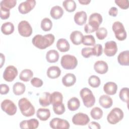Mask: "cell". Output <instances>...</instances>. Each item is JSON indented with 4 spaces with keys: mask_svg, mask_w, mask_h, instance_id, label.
I'll return each mask as SVG.
<instances>
[{
    "mask_svg": "<svg viewBox=\"0 0 129 129\" xmlns=\"http://www.w3.org/2000/svg\"><path fill=\"white\" fill-rule=\"evenodd\" d=\"M55 37L52 34H47L45 35H36L32 39V44L40 49H44L51 46L54 42Z\"/></svg>",
    "mask_w": 129,
    "mask_h": 129,
    "instance_id": "1",
    "label": "cell"
},
{
    "mask_svg": "<svg viewBox=\"0 0 129 129\" xmlns=\"http://www.w3.org/2000/svg\"><path fill=\"white\" fill-rule=\"evenodd\" d=\"M102 20L101 14L97 13L92 14L89 17L88 23L86 24L84 27L85 32L86 33H91L96 31L102 23Z\"/></svg>",
    "mask_w": 129,
    "mask_h": 129,
    "instance_id": "2",
    "label": "cell"
},
{
    "mask_svg": "<svg viewBox=\"0 0 129 129\" xmlns=\"http://www.w3.org/2000/svg\"><path fill=\"white\" fill-rule=\"evenodd\" d=\"M18 106L21 113L26 117L33 116L35 112L34 106L26 98H22L19 100Z\"/></svg>",
    "mask_w": 129,
    "mask_h": 129,
    "instance_id": "3",
    "label": "cell"
},
{
    "mask_svg": "<svg viewBox=\"0 0 129 129\" xmlns=\"http://www.w3.org/2000/svg\"><path fill=\"white\" fill-rule=\"evenodd\" d=\"M83 104L87 108L92 107L95 103V97L92 91L89 88L85 87L82 89L80 92Z\"/></svg>",
    "mask_w": 129,
    "mask_h": 129,
    "instance_id": "4",
    "label": "cell"
},
{
    "mask_svg": "<svg viewBox=\"0 0 129 129\" xmlns=\"http://www.w3.org/2000/svg\"><path fill=\"white\" fill-rule=\"evenodd\" d=\"M61 67L66 70H73L75 69L78 64L77 58L73 55H63L60 60Z\"/></svg>",
    "mask_w": 129,
    "mask_h": 129,
    "instance_id": "5",
    "label": "cell"
},
{
    "mask_svg": "<svg viewBox=\"0 0 129 129\" xmlns=\"http://www.w3.org/2000/svg\"><path fill=\"white\" fill-rule=\"evenodd\" d=\"M124 116L122 110L118 107L113 108L107 116L108 122L111 124H115L122 119Z\"/></svg>",
    "mask_w": 129,
    "mask_h": 129,
    "instance_id": "6",
    "label": "cell"
},
{
    "mask_svg": "<svg viewBox=\"0 0 129 129\" xmlns=\"http://www.w3.org/2000/svg\"><path fill=\"white\" fill-rule=\"evenodd\" d=\"M112 30L114 33L115 38L119 41H123L126 38L127 34L122 23L116 21L112 26Z\"/></svg>",
    "mask_w": 129,
    "mask_h": 129,
    "instance_id": "7",
    "label": "cell"
},
{
    "mask_svg": "<svg viewBox=\"0 0 129 129\" xmlns=\"http://www.w3.org/2000/svg\"><path fill=\"white\" fill-rule=\"evenodd\" d=\"M18 32L23 37H28L32 33V28L30 23L25 20L21 21L18 25Z\"/></svg>",
    "mask_w": 129,
    "mask_h": 129,
    "instance_id": "8",
    "label": "cell"
},
{
    "mask_svg": "<svg viewBox=\"0 0 129 129\" xmlns=\"http://www.w3.org/2000/svg\"><path fill=\"white\" fill-rule=\"evenodd\" d=\"M1 108L9 115H14L17 112V106L11 100L5 99L1 103Z\"/></svg>",
    "mask_w": 129,
    "mask_h": 129,
    "instance_id": "9",
    "label": "cell"
},
{
    "mask_svg": "<svg viewBox=\"0 0 129 129\" xmlns=\"http://www.w3.org/2000/svg\"><path fill=\"white\" fill-rule=\"evenodd\" d=\"M49 125L53 129H68L70 127V123L67 120L58 117L52 119L49 122Z\"/></svg>",
    "mask_w": 129,
    "mask_h": 129,
    "instance_id": "10",
    "label": "cell"
},
{
    "mask_svg": "<svg viewBox=\"0 0 129 129\" xmlns=\"http://www.w3.org/2000/svg\"><path fill=\"white\" fill-rule=\"evenodd\" d=\"M18 74L17 68L14 66H9L5 69L3 73L4 79L9 82H12Z\"/></svg>",
    "mask_w": 129,
    "mask_h": 129,
    "instance_id": "11",
    "label": "cell"
},
{
    "mask_svg": "<svg viewBox=\"0 0 129 129\" xmlns=\"http://www.w3.org/2000/svg\"><path fill=\"white\" fill-rule=\"evenodd\" d=\"M90 121V118L86 114L79 112L75 114L72 117L73 123L77 125H86Z\"/></svg>",
    "mask_w": 129,
    "mask_h": 129,
    "instance_id": "12",
    "label": "cell"
},
{
    "mask_svg": "<svg viewBox=\"0 0 129 129\" xmlns=\"http://www.w3.org/2000/svg\"><path fill=\"white\" fill-rule=\"evenodd\" d=\"M36 5L35 0H27L21 3L18 7V10L22 14H26L34 9Z\"/></svg>",
    "mask_w": 129,
    "mask_h": 129,
    "instance_id": "13",
    "label": "cell"
},
{
    "mask_svg": "<svg viewBox=\"0 0 129 129\" xmlns=\"http://www.w3.org/2000/svg\"><path fill=\"white\" fill-rule=\"evenodd\" d=\"M117 51V46L116 43L114 41H107L105 44L104 53L107 56H114Z\"/></svg>",
    "mask_w": 129,
    "mask_h": 129,
    "instance_id": "14",
    "label": "cell"
},
{
    "mask_svg": "<svg viewBox=\"0 0 129 129\" xmlns=\"http://www.w3.org/2000/svg\"><path fill=\"white\" fill-rule=\"evenodd\" d=\"M39 121L35 118L24 120L20 123V127L22 129H35L38 127Z\"/></svg>",
    "mask_w": 129,
    "mask_h": 129,
    "instance_id": "15",
    "label": "cell"
},
{
    "mask_svg": "<svg viewBox=\"0 0 129 129\" xmlns=\"http://www.w3.org/2000/svg\"><path fill=\"white\" fill-rule=\"evenodd\" d=\"M94 69L95 72L99 74H104L108 70L107 63L103 60H98L94 64Z\"/></svg>",
    "mask_w": 129,
    "mask_h": 129,
    "instance_id": "16",
    "label": "cell"
},
{
    "mask_svg": "<svg viewBox=\"0 0 129 129\" xmlns=\"http://www.w3.org/2000/svg\"><path fill=\"white\" fill-rule=\"evenodd\" d=\"M87 16L84 11L77 12L74 15V19L75 23L79 26H82L86 22Z\"/></svg>",
    "mask_w": 129,
    "mask_h": 129,
    "instance_id": "17",
    "label": "cell"
},
{
    "mask_svg": "<svg viewBox=\"0 0 129 129\" xmlns=\"http://www.w3.org/2000/svg\"><path fill=\"white\" fill-rule=\"evenodd\" d=\"M103 90L108 95H114L117 90V85L115 83L113 82H107L103 86Z\"/></svg>",
    "mask_w": 129,
    "mask_h": 129,
    "instance_id": "18",
    "label": "cell"
},
{
    "mask_svg": "<svg viewBox=\"0 0 129 129\" xmlns=\"http://www.w3.org/2000/svg\"><path fill=\"white\" fill-rule=\"evenodd\" d=\"M76 82V78L74 74L68 73L62 78V84L66 87H69L73 86Z\"/></svg>",
    "mask_w": 129,
    "mask_h": 129,
    "instance_id": "19",
    "label": "cell"
},
{
    "mask_svg": "<svg viewBox=\"0 0 129 129\" xmlns=\"http://www.w3.org/2000/svg\"><path fill=\"white\" fill-rule=\"evenodd\" d=\"M46 74L47 77L50 79H56L61 75V70L57 66H51L48 68Z\"/></svg>",
    "mask_w": 129,
    "mask_h": 129,
    "instance_id": "20",
    "label": "cell"
},
{
    "mask_svg": "<svg viewBox=\"0 0 129 129\" xmlns=\"http://www.w3.org/2000/svg\"><path fill=\"white\" fill-rule=\"evenodd\" d=\"M99 103L103 108L107 109L112 106L113 101L112 98L108 95H102L99 97Z\"/></svg>",
    "mask_w": 129,
    "mask_h": 129,
    "instance_id": "21",
    "label": "cell"
},
{
    "mask_svg": "<svg viewBox=\"0 0 129 129\" xmlns=\"http://www.w3.org/2000/svg\"><path fill=\"white\" fill-rule=\"evenodd\" d=\"M83 35L82 33L79 31H74L70 34V40L72 42L76 45H78L82 43V38Z\"/></svg>",
    "mask_w": 129,
    "mask_h": 129,
    "instance_id": "22",
    "label": "cell"
},
{
    "mask_svg": "<svg viewBox=\"0 0 129 129\" xmlns=\"http://www.w3.org/2000/svg\"><path fill=\"white\" fill-rule=\"evenodd\" d=\"M118 63L124 66H128L129 65V51L125 50L120 52L117 56Z\"/></svg>",
    "mask_w": 129,
    "mask_h": 129,
    "instance_id": "23",
    "label": "cell"
},
{
    "mask_svg": "<svg viewBox=\"0 0 129 129\" xmlns=\"http://www.w3.org/2000/svg\"><path fill=\"white\" fill-rule=\"evenodd\" d=\"M56 47L59 51L62 52H67L69 50L70 45L66 39L60 38L56 42Z\"/></svg>",
    "mask_w": 129,
    "mask_h": 129,
    "instance_id": "24",
    "label": "cell"
},
{
    "mask_svg": "<svg viewBox=\"0 0 129 129\" xmlns=\"http://www.w3.org/2000/svg\"><path fill=\"white\" fill-rule=\"evenodd\" d=\"M36 116L40 120L46 121L50 116V111L48 108H40L37 111Z\"/></svg>",
    "mask_w": 129,
    "mask_h": 129,
    "instance_id": "25",
    "label": "cell"
},
{
    "mask_svg": "<svg viewBox=\"0 0 129 129\" xmlns=\"http://www.w3.org/2000/svg\"><path fill=\"white\" fill-rule=\"evenodd\" d=\"M63 14V10L59 6H55L52 7L50 12L51 17L55 20H57L61 18Z\"/></svg>",
    "mask_w": 129,
    "mask_h": 129,
    "instance_id": "26",
    "label": "cell"
},
{
    "mask_svg": "<svg viewBox=\"0 0 129 129\" xmlns=\"http://www.w3.org/2000/svg\"><path fill=\"white\" fill-rule=\"evenodd\" d=\"M59 53L54 49L48 51L46 54V60L49 63H54L58 61L59 59Z\"/></svg>",
    "mask_w": 129,
    "mask_h": 129,
    "instance_id": "27",
    "label": "cell"
},
{
    "mask_svg": "<svg viewBox=\"0 0 129 129\" xmlns=\"http://www.w3.org/2000/svg\"><path fill=\"white\" fill-rule=\"evenodd\" d=\"M14 26L10 22H7L2 24L1 26V31L5 35H10L14 31Z\"/></svg>",
    "mask_w": 129,
    "mask_h": 129,
    "instance_id": "28",
    "label": "cell"
},
{
    "mask_svg": "<svg viewBox=\"0 0 129 129\" xmlns=\"http://www.w3.org/2000/svg\"><path fill=\"white\" fill-rule=\"evenodd\" d=\"M50 95L49 92H43L39 98V104L43 107H46L51 104Z\"/></svg>",
    "mask_w": 129,
    "mask_h": 129,
    "instance_id": "29",
    "label": "cell"
},
{
    "mask_svg": "<svg viewBox=\"0 0 129 129\" xmlns=\"http://www.w3.org/2000/svg\"><path fill=\"white\" fill-rule=\"evenodd\" d=\"M68 108L71 111L77 110L80 106V102L77 97H72L68 101Z\"/></svg>",
    "mask_w": 129,
    "mask_h": 129,
    "instance_id": "30",
    "label": "cell"
},
{
    "mask_svg": "<svg viewBox=\"0 0 129 129\" xmlns=\"http://www.w3.org/2000/svg\"><path fill=\"white\" fill-rule=\"evenodd\" d=\"M63 96L62 94L58 91H54L50 95L51 104L53 105L54 104H60L62 103Z\"/></svg>",
    "mask_w": 129,
    "mask_h": 129,
    "instance_id": "31",
    "label": "cell"
},
{
    "mask_svg": "<svg viewBox=\"0 0 129 129\" xmlns=\"http://www.w3.org/2000/svg\"><path fill=\"white\" fill-rule=\"evenodd\" d=\"M25 85L21 82L15 83L13 87V91L16 95H21L25 91Z\"/></svg>",
    "mask_w": 129,
    "mask_h": 129,
    "instance_id": "32",
    "label": "cell"
},
{
    "mask_svg": "<svg viewBox=\"0 0 129 129\" xmlns=\"http://www.w3.org/2000/svg\"><path fill=\"white\" fill-rule=\"evenodd\" d=\"M33 76V72L30 69H24L21 71L19 79L24 82H28Z\"/></svg>",
    "mask_w": 129,
    "mask_h": 129,
    "instance_id": "33",
    "label": "cell"
},
{
    "mask_svg": "<svg viewBox=\"0 0 129 129\" xmlns=\"http://www.w3.org/2000/svg\"><path fill=\"white\" fill-rule=\"evenodd\" d=\"M62 6L68 12H73L76 9V2L73 0H66L62 3Z\"/></svg>",
    "mask_w": 129,
    "mask_h": 129,
    "instance_id": "34",
    "label": "cell"
},
{
    "mask_svg": "<svg viewBox=\"0 0 129 129\" xmlns=\"http://www.w3.org/2000/svg\"><path fill=\"white\" fill-rule=\"evenodd\" d=\"M103 111L102 110L98 107H95L93 108L90 111V115L92 118L95 120H98L102 118L103 116Z\"/></svg>",
    "mask_w": 129,
    "mask_h": 129,
    "instance_id": "35",
    "label": "cell"
},
{
    "mask_svg": "<svg viewBox=\"0 0 129 129\" xmlns=\"http://www.w3.org/2000/svg\"><path fill=\"white\" fill-rule=\"evenodd\" d=\"M52 27V23L50 19L45 18L41 22V28L44 31H50Z\"/></svg>",
    "mask_w": 129,
    "mask_h": 129,
    "instance_id": "36",
    "label": "cell"
},
{
    "mask_svg": "<svg viewBox=\"0 0 129 129\" xmlns=\"http://www.w3.org/2000/svg\"><path fill=\"white\" fill-rule=\"evenodd\" d=\"M16 0H3L1 2V8H5L8 10H11L16 5Z\"/></svg>",
    "mask_w": 129,
    "mask_h": 129,
    "instance_id": "37",
    "label": "cell"
},
{
    "mask_svg": "<svg viewBox=\"0 0 129 129\" xmlns=\"http://www.w3.org/2000/svg\"><path fill=\"white\" fill-rule=\"evenodd\" d=\"M82 43L86 46H94L95 44V39L92 35L83 36Z\"/></svg>",
    "mask_w": 129,
    "mask_h": 129,
    "instance_id": "38",
    "label": "cell"
},
{
    "mask_svg": "<svg viewBox=\"0 0 129 129\" xmlns=\"http://www.w3.org/2000/svg\"><path fill=\"white\" fill-rule=\"evenodd\" d=\"M89 85L93 88L98 87L100 84L101 81L100 78L96 75H92L88 79Z\"/></svg>",
    "mask_w": 129,
    "mask_h": 129,
    "instance_id": "39",
    "label": "cell"
},
{
    "mask_svg": "<svg viewBox=\"0 0 129 129\" xmlns=\"http://www.w3.org/2000/svg\"><path fill=\"white\" fill-rule=\"evenodd\" d=\"M128 88L127 87L122 88L119 91V97L121 101L126 102L128 104Z\"/></svg>",
    "mask_w": 129,
    "mask_h": 129,
    "instance_id": "40",
    "label": "cell"
},
{
    "mask_svg": "<svg viewBox=\"0 0 129 129\" xmlns=\"http://www.w3.org/2000/svg\"><path fill=\"white\" fill-rule=\"evenodd\" d=\"M107 35V30L104 27L99 28L96 31V36L99 40H103Z\"/></svg>",
    "mask_w": 129,
    "mask_h": 129,
    "instance_id": "41",
    "label": "cell"
},
{
    "mask_svg": "<svg viewBox=\"0 0 129 129\" xmlns=\"http://www.w3.org/2000/svg\"><path fill=\"white\" fill-rule=\"evenodd\" d=\"M53 110L55 114L57 115L62 114L66 111L64 105L61 103L53 105Z\"/></svg>",
    "mask_w": 129,
    "mask_h": 129,
    "instance_id": "42",
    "label": "cell"
},
{
    "mask_svg": "<svg viewBox=\"0 0 129 129\" xmlns=\"http://www.w3.org/2000/svg\"><path fill=\"white\" fill-rule=\"evenodd\" d=\"M92 48V54L96 56H99L102 55L103 52L102 46L100 44H95Z\"/></svg>",
    "mask_w": 129,
    "mask_h": 129,
    "instance_id": "43",
    "label": "cell"
},
{
    "mask_svg": "<svg viewBox=\"0 0 129 129\" xmlns=\"http://www.w3.org/2000/svg\"><path fill=\"white\" fill-rule=\"evenodd\" d=\"M115 3L121 9L126 10L128 8L129 3L128 0H115Z\"/></svg>",
    "mask_w": 129,
    "mask_h": 129,
    "instance_id": "44",
    "label": "cell"
},
{
    "mask_svg": "<svg viewBox=\"0 0 129 129\" xmlns=\"http://www.w3.org/2000/svg\"><path fill=\"white\" fill-rule=\"evenodd\" d=\"M81 54L85 58H89L92 54V48L91 47H84L81 50Z\"/></svg>",
    "mask_w": 129,
    "mask_h": 129,
    "instance_id": "45",
    "label": "cell"
},
{
    "mask_svg": "<svg viewBox=\"0 0 129 129\" xmlns=\"http://www.w3.org/2000/svg\"><path fill=\"white\" fill-rule=\"evenodd\" d=\"M10 15V10H8L5 8L0 9V17L3 20H6L8 19Z\"/></svg>",
    "mask_w": 129,
    "mask_h": 129,
    "instance_id": "46",
    "label": "cell"
},
{
    "mask_svg": "<svg viewBox=\"0 0 129 129\" xmlns=\"http://www.w3.org/2000/svg\"><path fill=\"white\" fill-rule=\"evenodd\" d=\"M31 84L33 86L39 88L43 85V82L41 79L37 77H34L31 79Z\"/></svg>",
    "mask_w": 129,
    "mask_h": 129,
    "instance_id": "47",
    "label": "cell"
},
{
    "mask_svg": "<svg viewBox=\"0 0 129 129\" xmlns=\"http://www.w3.org/2000/svg\"><path fill=\"white\" fill-rule=\"evenodd\" d=\"M1 87V94L2 95H5L9 93L10 91L9 87L5 84H1L0 85Z\"/></svg>",
    "mask_w": 129,
    "mask_h": 129,
    "instance_id": "48",
    "label": "cell"
},
{
    "mask_svg": "<svg viewBox=\"0 0 129 129\" xmlns=\"http://www.w3.org/2000/svg\"><path fill=\"white\" fill-rule=\"evenodd\" d=\"M88 127L90 129H100L101 126L99 123L95 121H92L89 124Z\"/></svg>",
    "mask_w": 129,
    "mask_h": 129,
    "instance_id": "49",
    "label": "cell"
},
{
    "mask_svg": "<svg viewBox=\"0 0 129 129\" xmlns=\"http://www.w3.org/2000/svg\"><path fill=\"white\" fill-rule=\"evenodd\" d=\"M117 13H118V9L115 7H111L108 11L109 15L112 17H116L117 15Z\"/></svg>",
    "mask_w": 129,
    "mask_h": 129,
    "instance_id": "50",
    "label": "cell"
},
{
    "mask_svg": "<svg viewBox=\"0 0 129 129\" xmlns=\"http://www.w3.org/2000/svg\"><path fill=\"white\" fill-rule=\"evenodd\" d=\"M78 2L81 5H87L91 2V1H90V0H79Z\"/></svg>",
    "mask_w": 129,
    "mask_h": 129,
    "instance_id": "51",
    "label": "cell"
}]
</instances>
